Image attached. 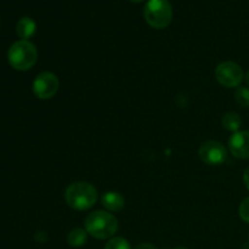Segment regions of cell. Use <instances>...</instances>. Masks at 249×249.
<instances>
[{
    "label": "cell",
    "instance_id": "1",
    "mask_svg": "<svg viewBox=\"0 0 249 249\" xmlns=\"http://www.w3.org/2000/svg\"><path fill=\"white\" fill-rule=\"evenodd\" d=\"M85 230L97 240H107L118 231V220L111 213L104 211L92 212L85 219Z\"/></svg>",
    "mask_w": 249,
    "mask_h": 249
},
{
    "label": "cell",
    "instance_id": "2",
    "mask_svg": "<svg viewBox=\"0 0 249 249\" xmlns=\"http://www.w3.org/2000/svg\"><path fill=\"white\" fill-rule=\"evenodd\" d=\"M65 199L74 211H87L96 203L97 190L89 182H73L66 189Z\"/></svg>",
    "mask_w": 249,
    "mask_h": 249
},
{
    "label": "cell",
    "instance_id": "3",
    "mask_svg": "<svg viewBox=\"0 0 249 249\" xmlns=\"http://www.w3.org/2000/svg\"><path fill=\"white\" fill-rule=\"evenodd\" d=\"M7 60L15 70L28 71L36 65L38 60V51L29 40L15 41L9 49Z\"/></svg>",
    "mask_w": 249,
    "mask_h": 249
},
{
    "label": "cell",
    "instance_id": "4",
    "mask_svg": "<svg viewBox=\"0 0 249 249\" xmlns=\"http://www.w3.org/2000/svg\"><path fill=\"white\" fill-rule=\"evenodd\" d=\"M143 17L152 28H167L173 19V6L169 0H148L143 9Z\"/></svg>",
    "mask_w": 249,
    "mask_h": 249
},
{
    "label": "cell",
    "instance_id": "5",
    "mask_svg": "<svg viewBox=\"0 0 249 249\" xmlns=\"http://www.w3.org/2000/svg\"><path fill=\"white\" fill-rule=\"evenodd\" d=\"M215 78L219 84L225 88H237L242 83L245 74L240 66L232 61L219 63L215 70Z\"/></svg>",
    "mask_w": 249,
    "mask_h": 249
},
{
    "label": "cell",
    "instance_id": "6",
    "mask_svg": "<svg viewBox=\"0 0 249 249\" xmlns=\"http://www.w3.org/2000/svg\"><path fill=\"white\" fill-rule=\"evenodd\" d=\"M199 158L208 165L223 164L228 157V150L221 142L215 140H208L201 145L198 150Z\"/></svg>",
    "mask_w": 249,
    "mask_h": 249
},
{
    "label": "cell",
    "instance_id": "7",
    "mask_svg": "<svg viewBox=\"0 0 249 249\" xmlns=\"http://www.w3.org/2000/svg\"><path fill=\"white\" fill-rule=\"evenodd\" d=\"M60 87L58 78L51 72H43L34 79L33 92L38 99L48 100L56 95Z\"/></svg>",
    "mask_w": 249,
    "mask_h": 249
},
{
    "label": "cell",
    "instance_id": "8",
    "mask_svg": "<svg viewBox=\"0 0 249 249\" xmlns=\"http://www.w3.org/2000/svg\"><path fill=\"white\" fill-rule=\"evenodd\" d=\"M229 150L240 160H248L249 158V131L240 130L233 133L229 140Z\"/></svg>",
    "mask_w": 249,
    "mask_h": 249
},
{
    "label": "cell",
    "instance_id": "9",
    "mask_svg": "<svg viewBox=\"0 0 249 249\" xmlns=\"http://www.w3.org/2000/svg\"><path fill=\"white\" fill-rule=\"evenodd\" d=\"M102 206L109 212H121L125 206V199L118 192L108 191L102 196Z\"/></svg>",
    "mask_w": 249,
    "mask_h": 249
},
{
    "label": "cell",
    "instance_id": "10",
    "mask_svg": "<svg viewBox=\"0 0 249 249\" xmlns=\"http://www.w3.org/2000/svg\"><path fill=\"white\" fill-rule=\"evenodd\" d=\"M36 22L31 18V17H22L16 26L17 36L21 38V40H28L29 38L34 36L36 33Z\"/></svg>",
    "mask_w": 249,
    "mask_h": 249
},
{
    "label": "cell",
    "instance_id": "11",
    "mask_svg": "<svg viewBox=\"0 0 249 249\" xmlns=\"http://www.w3.org/2000/svg\"><path fill=\"white\" fill-rule=\"evenodd\" d=\"M221 124L228 131L237 133V131H240L241 125H242V119L236 112H228L221 119Z\"/></svg>",
    "mask_w": 249,
    "mask_h": 249
},
{
    "label": "cell",
    "instance_id": "12",
    "mask_svg": "<svg viewBox=\"0 0 249 249\" xmlns=\"http://www.w3.org/2000/svg\"><path fill=\"white\" fill-rule=\"evenodd\" d=\"M88 240V232L87 230H83V229H73L67 236V242L71 247H82L87 243Z\"/></svg>",
    "mask_w": 249,
    "mask_h": 249
},
{
    "label": "cell",
    "instance_id": "13",
    "mask_svg": "<svg viewBox=\"0 0 249 249\" xmlns=\"http://www.w3.org/2000/svg\"><path fill=\"white\" fill-rule=\"evenodd\" d=\"M235 99L240 106L249 107V88L238 87L235 92Z\"/></svg>",
    "mask_w": 249,
    "mask_h": 249
},
{
    "label": "cell",
    "instance_id": "14",
    "mask_svg": "<svg viewBox=\"0 0 249 249\" xmlns=\"http://www.w3.org/2000/svg\"><path fill=\"white\" fill-rule=\"evenodd\" d=\"M105 249H131L128 241L123 237H112L105 246Z\"/></svg>",
    "mask_w": 249,
    "mask_h": 249
},
{
    "label": "cell",
    "instance_id": "15",
    "mask_svg": "<svg viewBox=\"0 0 249 249\" xmlns=\"http://www.w3.org/2000/svg\"><path fill=\"white\" fill-rule=\"evenodd\" d=\"M238 214H240V218L245 223L249 224V197L241 202L240 208H238Z\"/></svg>",
    "mask_w": 249,
    "mask_h": 249
},
{
    "label": "cell",
    "instance_id": "16",
    "mask_svg": "<svg viewBox=\"0 0 249 249\" xmlns=\"http://www.w3.org/2000/svg\"><path fill=\"white\" fill-rule=\"evenodd\" d=\"M135 249H158L156 246L151 245V243H147V242H143V243H140V245L136 246Z\"/></svg>",
    "mask_w": 249,
    "mask_h": 249
},
{
    "label": "cell",
    "instance_id": "17",
    "mask_svg": "<svg viewBox=\"0 0 249 249\" xmlns=\"http://www.w3.org/2000/svg\"><path fill=\"white\" fill-rule=\"evenodd\" d=\"M243 181H245V185L247 186V189L249 190V165L246 168L245 174H243Z\"/></svg>",
    "mask_w": 249,
    "mask_h": 249
},
{
    "label": "cell",
    "instance_id": "18",
    "mask_svg": "<svg viewBox=\"0 0 249 249\" xmlns=\"http://www.w3.org/2000/svg\"><path fill=\"white\" fill-rule=\"evenodd\" d=\"M246 83H247V85H248V88H249V70H248L247 74H246Z\"/></svg>",
    "mask_w": 249,
    "mask_h": 249
},
{
    "label": "cell",
    "instance_id": "19",
    "mask_svg": "<svg viewBox=\"0 0 249 249\" xmlns=\"http://www.w3.org/2000/svg\"><path fill=\"white\" fill-rule=\"evenodd\" d=\"M131 2H142V1H145V0H130Z\"/></svg>",
    "mask_w": 249,
    "mask_h": 249
},
{
    "label": "cell",
    "instance_id": "20",
    "mask_svg": "<svg viewBox=\"0 0 249 249\" xmlns=\"http://www.w3.org/2000/svg\"><path fill=\"white\" fill-rule=\"evenodd\" d=\"M174 249H186V248H184V247H178V248H174Z\"/></svg>",
    "mask_w": 249,
    "mask_h": 249
}]
</instances>
